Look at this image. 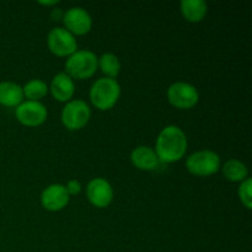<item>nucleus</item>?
<instances>
[{
	"label": "nucleus",
	"instance_id": "4468645a",
	"mask_svg": "<svg viewBox=\"0 0 252 252\" xmlns=\"http://www.w3.org/2000/svg\"><path fill=\"white\" fill-rule=\"evenodd\" d=\"M180 10L186 21L198 24L208 12V4L204 0H182Z\"/></svg>",
	"mask_w": 252,
	"mask_h": 252
},
{
	"label": "nucleus",
	"instance_id": "dca6fc26",
	"mask_svg": "<svg viewBox=\"0 0 252 252\" xmlns=\"http://www.w3.org/2000/svg\"><path fill=\"white\" fill-rule=\"evenodd\" d=\"M220 169L224 177L230 182H243L249 177L248 166L238 159H229Z\"/></svg>",
	"mask_w": 252,
	"mask_h": 252
},
{
	"label": "nucleus",
	"instance_id": "f257e3e1",
	"mask_svg": "<svg viewBox=\"0 0 252 252\" xmlns=\"http://www.w3.org/2000/svg\"><path fill=\"white\" fill-rule=\"evenodd\" d=\"M189 147L187 137L179 126H167L159 133L155 142V153L160 162L172 164L185 157Z\"/></svg>",
	"mask_w": 252,
	"mask_h": 252
},
{
	"label": "nucleus",
	"instance_id": "f8f14e48",
	"mask_svg": "<svg viewBox=\"0 0 252 252\" xmlns=\"http://www.w3.org/2000/svg\"><path fill=\"white\" fill-rule=\"evenodd\" d=\"M48 88L52 96L59 102H69L75 94V83L64 71L53 76Z\"/></svg>",
	"mask_w": 252,
	"mask_h": 252
},
{
	"label": "nucleus",
	"instance_id": "0eeeda50",
	"mask_svg": "<svg viewBox=\"0 0 252 252\" xmlns=\"http://www.w3.org/2000/svg\"><path fill=\"white\" fill-rule=\"evenodd\" d=\"M47 46L51 53L57 57H69L78 51L75 36L66 31L64 27H54L48 32Z\"/></svg>",
	"mask_w": 252,
	"mask_h": 252
},
{
	"label": "nucleus",
	"instance_id": "6ab92c4d",
	"mask_svg": "<svg viewBox=\"0 0 252 252\" xmlns=\"http://www.w3.org/2000/svg\"><path fill=\"white\" fill-rule=\"evenodd\" d=\"M252 181L250 177H248L246 180H244L243 182H240V186L238 189V196L240 199L241 204L245 207L246 209L252 208Z\"/></svg>",
	"mask_w": 252,
	"mask_h": 252
},
{
	"label": "nucleus",
	"instance_id": "6e6552de",
	"mask_svg": "<svg viewBox=\"0 0 252 252\" xmlns=\"http://www.w3.org/2000/svg\"><path fill=\"white\" fill-rule=\"evenodd\" d=\"M48 116L47 107L41 101H22L15 108V117L26 127H39L43 125Z\"/></svg>",
	"mask_w": 252,
	"mask_h": 252
},
{
	"label": "nucleus",
	"instance_id": "f3484780",
	"mask_svg": "<svg viewBox=\"0 0 252 252\" xmlns=\"http://www.w3.org/2000/svg\"><path fill=\"white\" fill-rule=\"evenodd\" d=\"M97 68L105 74V78L116 79L121 73V62L116 54L110 53H103L102 56L98 57L97 59Z\"/></svg>",
	"mask_w": 252,
	"mask_h": 252
},
{
	"label": "nucleus",
	"instance_id": "a211bd4d",
	"mask_svg": "<svg viewBox=\"0 0 252 252\" xmlns=\"http://www.w3.org/2000/svg\"><path fill=\"white\" fill-rule=\"evenodd\" d=\"M49 88L46 81L41 79H31L22 86V93L24 97L27 101H39L48 94Z\"/></svg>",
	"mask_w": 252,
	"mask_h": 252
},
{
	"label": "nucleus",
	"instance_id": "aec40b11",
	"mask_svg": "<svg viewBox=\"0 0 252 252\" xmlns=\"http://www.w3.org/2000/svg\"><path fill=\"white\" fill-rule=\"evenodd\" d=\"M65 189L69 196H78V194H80L81 189H83V185L79 180L71 179L66 182Z\"/></svg>",
	"mask_w": 252,
	"mask_h": 252
},
{
	"label": "nucleus",
	"instance_id": "9b49d317",
	"mask_svg": "<svg viewBox=\"0 0 252 252\" xmlns=\"http://www.w3.org/2000/svg\"><path fill=\"white\" fill-rule=\"evenodd\" d=\"M70 196L66 192L65 186L62 184H52L47 186L41 193V204L46 211L59 212L65 208Z\"/></svg>",
	"mask_w": 252,
	"mask_h": 252
},
{
	"label": "nucleus",
	"instance_id": "ddd939ff",
	"mask_svg": "<svg viewBox=\"0 0 252 252\" xmlns=\"http://www.w3.org/2000/svg\"><path fill=\"white\" fill-rule=\"evenodd\" d=\"M129 158L133 166L142 171H153L160 164L155 150L148 145H139L134 148Z\"/></svg>",
	"mask_w": 252,
	"mask_h": 252
},
{
	"label": "nucleus",
	"instance_id": "7ed1b4c3",
	"mask_svg": "<svg viewBox=\"0 0 252 252\" xmlns=\"http://www.w3.org/2000/svg\"><path fill=\"white\" fill-rule=\"evenodd\" d=\"M98 57L90 49H78L65 62V71L71 79L85 80L91 78L97 70Z\"/></svg>",
	"mask_w": 252,
	"mask_h": 252
},
{
	"label": "nucleus",
	"instance_id": "423d86ee",
	"mask_svg": "<svg viewBox=\"0 0 252 252\" xmlns=\"http://www.w3.org/2000/svg\"><path fill=\"white\" fill-rule=\"evenodd\" d=\"M167 101L177 110H191L198 103L199 93L197 88L186 81H176L167 89Z\"/></svg>",
	"mask_w": 252,
	"mask_h": 252
},
{
	"label": "nucleus",
	"instance_id": "2eb2a0df",
	"mask_svg": "<svg viewBox=\"0 0 252 252\" xmlns=\"http://www.w3.org/2000/svg\"><path fill=\"white\" fill-rule=\"evenodd\" d=\"M22 86L14 81H1L0 83V105L4 107L16 108L24 101Z\"/></svg>",
	"mask_w": 252,
	"mask_h": 252
},
{
	"label": "nucleus",
	"instance_id": "39448f33",
	"mask_svg": "<svg viewBox=\"0 0 252 252\" xmlns=\"http://www.w3.org/2000/svg\"><path fill=\"white\" fill-rule=\"evenodd\" d=\"M91 118V108L84 100H70L61 113V121L68 130L83 129Z\"/></svg>",
	"mask_w": 252,
	"mask_h": 252
},
{
	"label": "nucleus",
	"instance_id": "f03ea898",
	"mask_svg": "<svg viewBox=\"0 0 252 252\" xmlns=\"http://www.w3.org/2000/svg\"><path fill=\"white\" fill-rule=\"evenodd\" d=\"M89 97L98 111H108L120 100L121 85L116 79L100 78L91 85Z\"/></svg>",
	"mask_w": 252,
	"mask_h": 252
},
{
	"label": "nucleus",
	"instance_id": "1a4fd4ad",
	"mask_svg": "<svg viewBox=\"0 0 252 252\" xmlns=\"http://www.w3.org/2000/svg\"><path fill=\"white\" fill-rule=\"evenodd\" d=\"M64 29L73 36H84L93 29V17L81 6L69 7L63 14Z\"/></svg>",
	"mask_w": 252,
	"mask_h": 252
},
{
	"label": "nucleus",
	"instance_id": "4be33fe9",
	"mask_svg": "<svg viewBox=\"0 0 252 252\" xmlns=\"http://www.w3.org/2000/svg\"><path fill=\"white\" fill-rule=\"evenodd\" d=\"M39 4L44 5V6H51V5H57L58 1L57 0H53V1H39Z\"/></svg>",
	"mask_w": 252,
	"mask_h": 252
},
{
	"label": "nucleus",
	"instance_id": "412c9836",
	"mask_svg": "<svg viewBox=\"0 0 252 252\" xmlns=\"http://www.w3.org/2000/svg\"><path fill=\"white\" fill-rule=\"evenodd\" d=\"M59 16H62V19H63V12H62L61 9H53V10H52L51 17L54 20V21L59 20Z\"/></svg>",
	"mask_w": 252,
	"mask_h": 252
},
{
	"label": "nucleus",
	"instance_id": "20e7f679",
	"mask_svg": "<svg viewBox=\"0 0 252 252\" xmlns=\"http://www.w3.org/2000/svg\"><path fill=\"white\" fill-rule=\"evenodd\" d=\"M186 169L189 174L198 177H207L217 174L221 167L220 157L213 150H198L186 159Z\"/></svg>",
	"mask_w": 252,
	"mask_h": 252
},
{
	"label": "nucleus",
	"instance_id": "9d476101",
	"mask_svg": "<svg viewBox=\"0 0 252 252\" xmlns=\"http://www.w3.org/2000/svg\"><path fill=\"white\" fill-rule=\"evenodd\" d=\"M112 185L103 177H95L90 180L86 186V197L90 204L98 209L107 208L113 201Z\"/></svg>",
	"mask_w": 252,
	"mask_h": 252
}]
</instances>
